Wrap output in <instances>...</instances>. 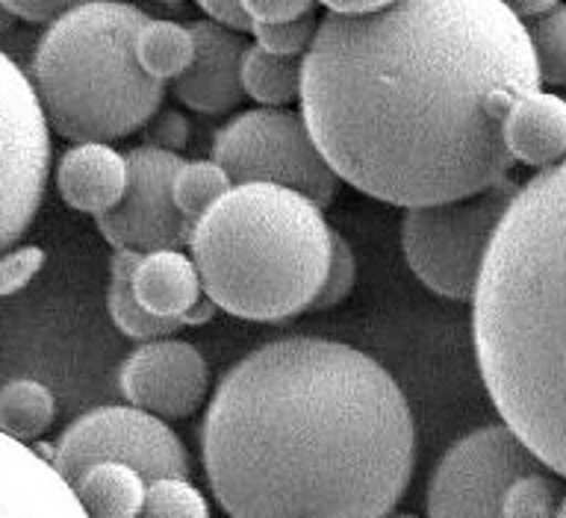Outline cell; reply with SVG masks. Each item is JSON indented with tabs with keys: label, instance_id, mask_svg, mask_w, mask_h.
<instances>
[{
	"label": "cell",
	"instance_id": "6da1fadb",
	"mask_svg": "<svg viewBox=\"0 0 566 518\" xmlns=\"http://www.w3.org/2000/svg\"><path fill=\"white\" fill-rule=\"evenodd\" d=\"M531 88L528 33L499 0H392L318 21L298 101L339 183L410 210L511 180L502 121Z\"/></svg>",
	"mask_w": 566,
	"mask_h": 518
},
{
	"label": "cell",
	"instance_id": "7a4b0ae2",
	"mask_svg": "<svg viewBox=\"0 0 566 518\" xmlns=\"http://www.w3.org/2000/svg\"><path fill=\"white\" fill-rule=\"evenodd\" d=\"M201 454L230 518H387L413 477V413L369 353L290 336L221 378Z\"/></svg>",
	"mask_w": 566,
	"mask_h": 518
},
{
	"label": "cell",
	"instance_id": "3957f363",
	"mask_svg": "<svg viewBox=\"0 0 566 518\" xmlns=\"http://www.w3.org/2000/svg\"><path fill=\"white\" fill-rule=\"evenodd\" d=\"M564 162L522 183L495 228L472 289L478 369L507 431L566 475L564 442Z\"/></svg>",
	"mask_w": 566,
	"mask_h": 518
},
{
	"label": "cell",
	"instance_id": "277c9868",
	"mask_svg": "<svg viewBox=\"0 0 566 518\" xmlns=\"http://www.w3.org/2000/svg\"><path fill=\"white\" fill-rule=\"evenodd\" d=\"M189 247L212 307L277 325L307 313L316 298L331 260V224L292 189L239 183L195 221Z\"/></svg>",
	"mask_w": 566,
	"mask_h": 518
},
{
	"label": "cell",
	"instance_id": "5b68a950",
	"mask_svg": "<svg viewBox=\"0 0 566 518\" xmlns=\"http://www.w3.org/2000/svg\"><path fill=\"white\" fill-rule=\"evenodd\" d=\"M148 18L122 0H88L48 24L30 68L48 130L69 141H113L145 127L166 97L133 56V35Z\"/></svg>",
	"mask_w": 566,
	"mask_h": 518
},
{
	"label": "cell",
	"instance_id": "8992f818",
	"mask_svg": "<svg viewBox=\"0 0 566 518\" xmlns=\"http://www.w3.org/2000/svg\"><path fill=\"white\" fill-rule=\"evenodd\" d=\"M520 183H504L458 201L410 207L401 221V247L410 272L449 300H469L478 268Z\"/></svg>",
	"mask_w": 566,
	"mask_h": 518
},
{
	"label": "cell",
	"instance_id": "52a82bcc",
	"mask_svg": "<svg viewBox=\"0 0 566 518\" xmlns=\"http://www.w3.org/2000/svg\"><path fill=\"white\" fill-rule=\"evenodd\" d=\"M212 162L230 183H274L304 194L325 210L339 194L331 171L301 113L290 106H256L230 118L212 139Z\"/></svg>",
	"mask_w": 566,
	"mask_h": 518
},
{
	"label": "cell",
	"instance_id": "ba28073f",
	"mask_svg": "<svg viewBox=\"0 0 566 518\" xmlns=\"http://www.w3.org/2000/svg\"><path fill=\"white\" fill-rule=\"evenodd\" d=\"M51 154V130L33 83L0 51V254L33 224L48 189Z\"/></svg>",
	"mask_w": 566,
	"mask_h": 518
},
{
	"label": "cell",
	"instance_id": "9c48e42d",
	"mask_svg": "<svg viewBox=\"0 0 566 518\" xmlns=\"http://www.w3.org/2000/svg\"><path fill=\"white\" fill-rule=\"evenodd\" d=\"M95 463H124L148 484L163 477L189 480L184 442L163 419L136 406H97L62 431L51 466L65 484H74Z\"/></svg>",
	"mask_w": 566,
	"mask_h": 518
},
{
	"label": "cell",
	"instance_id": "30bf717a",
	"mask_svg": "<svg viewBox=\"0 0 566 518\" xmlns=\"http://www.w3.org/2000/svg\"><path fill=\"white\" fill-rule=\"evenodd\" d=\"M546 466L504 424H490L454 442L428 486V518H502L504 489L525 472Z\"/></svg>",
	"mask_w": 566,
	"mask_h": 518
},
{
	"label": "cell",
	"instance_id": "8fae6325",
	"mask_svg": "<svg viewBox=\"0 0 566 518\" xmlns=\"http://www.w3.org/2000/svg\"><path fill=\"white\" fill-rule=\"evenodd\" d=\"M127 162V189L113 210L97 215L101 236L115 251H163V247L189 245L195 224L177 212L171 201V177L180 168V154L139 145L124 154Z\"/></svg>",
	"mask_w": 566,
	"mask_h": 518
},
{
	"label": "cell",
	"instance_id": "7c38bea8",
	"mask_svg": "<svg viewBox=\"0 0 566 518\" xmlns=\"http://www.w3.org/2000/svg\"><path fill=\"white\" fill-rule=\"evenodd\" d=\"M118 389L130 406L163 422L189 419L207 401L210 371L198 348L180 339L142 342L118 371Z\"/></svg>",
	"mask_w": 566,
	"mask_h": 518
},
{
	"label": "cell",
	"instance_id": "4fadbf2b",
	"mask_svg": "<svg viewBox=\"0 0 566 518\" xmlns=\"http://www.w3.org/2000/svg\"><path fill=\"white\" fill-rule=\"evenodd\" d=\"M189 33L195 39V62L175 83V97L192 113L219 115L233 113L242 101L239 62L245 53V33L228 30L216 21H192Z\"/></svg>",
	"mask_w": 566,
	"mask_h": 518
},
{
	"label": "cell",
	"instance_id": "5bb4252c",
	"mask_svg": "<svg viewBox=\"0 0 566 518\" xmlns=\"http://www.w3.org/2000/svg\"><path fill=\"white\" fill-rule=\"evenodd\" d=\"M0 518H86V512L48 459L0 433Z\"/></svg>",
	"mask_w": 566,
	"mask_h": 518
},
{
	"label": "cell",
	"instance_id": "9a60e30c",
	"mask_svg": "<svg viewBox=\"0 0 566 518\" xmlns=\"http://www.w3.org/2000/svg\"><path fill=\"white\" fill-rule=\"evenodd\" d=\"M130 292L136 304L157 318H186L189 325H203L216 313L210 300L203 298L201 277L192 256H186L177 247L136 256Z\"/></svg>",
	"mask_w": 566,
	"mask_h": 518
},
{
	"label": "cell",
	"instance_id": "2e32d148",
	"mask_svg": "<svg viewBox=\"0 0 566 518\" xmlns=\"http://www.w3.org/2000/svg\"><path fill=\"white\" fill-rule=\"evenodd\" d=\"M56 189L71 210L86 212L92 219L104 215L122 201L127 189L124 154L106 141H77L60 157Z\"/></svg>",
	"mask_w": 566,
	"mask_h": 518
},
{
	"label": "cell",
	"instance_id": "e0dca14e",
	"mask_svg": "<svg viewBox=\"0 0 566 518\" xmlns=\"http://www.w3.org/2000/svg\"><path fill=\"white\" fill-rule=\"evenodd\" d=\"M502 141L513 162L548 168L564 159L566 150V104L560 95L531 88L513 97L502 121Z\"/></svg>",
	"mask_w": 566,
	"mask_h": 518
},
{
	"label": "cell",
	"instance_id": "ac0fdd59",
	"mask_svg": "<svg viewBox=\"0 0 566 518\" xmlns=\"http://www.w3.org/2000/svg\"><path fill=\"white\" fill-rule=\"evenodd\" d=\"M148 480L124 463H95L71 484L86 518H136Z\"/></svg>",
	"mask_w": 566,
	"mask_h": 518
},
{
	"label": "cell",
	"instance_id": "d6986e66",
	"mask_svg": "<svg viewBox=\"0 0 566 518\" xmlns=\"http://www.w3.org/2000/svg\"><path fill=\"white\" fill-rule=\"evenodd\" d=\"M136 251H115L109 260V289H106V309L113 325L122 330L127 339L136 342H154V339H168L177 330L189 327L186 318H157L145 313L136 304L130 292V272L136 263Z\"/></svg>",
	"mask_w": 566,
	"mask_h": 518
},
{
	"label": "cell",
	"instance_id": "ffe728a7",
	"mask_svg": "<svg viewBox=\"0 0 566 518\" xmlns=\"http://www.w3.org/2000/svg\"><path fill=\"white\" fill-rule=\"evenodd\" d=\"M133 56L150 80L166 86L195 62V39L186 24L148 18L133 35Z\"/></svg>",
	"mask_w": 566,
	"mask_h": 518
},
{
	"label": "cell",
	"instance_id": "44dd1931",
	"mask_svg": "<svg viewBox=\"0 0 566 518\" xmlns=\"http://www.w3.org/2000/svg\"><path fill=\"white\" fill-rule=\"evenodd\" d=\"M56 419V398L42 380L12 378L0 387V433L9 440L39 442Z\"/></svg>",
	"mask_w": 566,
	"mask_h": 518
},
{
	"label": "cell",
	"instance_id": "7402d4cb",
	"mask_svg": "<svg viewBox=\"0 0 566 518\" xmlns=\"http://www.w3.org/2000/svg\"><path fill=\"white\" fill-rule=\"evenodd\" d=\"M242 95L260 106H290L301 92V56H274L248 44L239 62Z\"/></svg>",
	"mask_w": 566,
	"mask_h": 518
},
{
	"label": "cell",
	"instance_id": "603a6c76",
	"mask_svg": "<svg viewBox=\"0 0 566 518\" xmlns=\"http://www.w3.org/2000/svg\"><path fill=\"white\" fill-rule=\"evenodd\" d=\"M564 480L548 466L525 472L504 489L502 518H566Z\"/></svg>",
	"mask_w": 566,
	"mask_h": 518
},
{
	"label": "cell",
	"instance_id": "cb8c5ba5",
	"mask_svg": "<svg viewBox=\"0 0 566 518\" xmlns=\"http://www.w3.org/2000/svg\"><path fill=\"white\" fill-rule=\"evenodd\" d=\"M230 186V177L212 159H184L171 177V201L195 224Z\"/></svg>",
	"mask_w": 566,
	"mask_h": 518
},
{
	"label": "cell",
	"instance_id": "d4e9b609",
	"mask_svg": "<svg viewBox=\"0 0 566 518\" xmlns=\"http://www.w3.org/2000/svg\"><path fill=\"white\" fill-rule=\"evenodd\" d=\"M539 86H564L566 83V9L557 3L548 12L525 27Z\"/></svg>",
	"mask_w": 566,
	"mask_h": 518
},
{
	"label": "cell",
	"instance_id": "484cf974",
	"mask_svg": "<svg viewBox=\"0 0 566 518\" xmlns=\"http://www.w3.org/2000/svg\"><path fill=\"white\" fill-rule=\"evenodd\" d=\"M136 518H210V504L192 480L163 477L148 484Z\"/></svg>",
	"mask_w": 566,
	"mask_h": 518
},
{
	"label": "cell",
	"instance_id": "4316f807",
	"mask_svg": "<svg viewBox=\"0 0 566 518\" xmlns=\"http://www.w3.org/2000/svg\"><path fill=\"white\" fill-rule=\"evenodd\" d=\"M316 12H310L292 21H254L248 27V33L254 35L260 51L274 53V56H304L316 35Z\"/></svg>",
	"mask_w": 566,
	"mask_h": 518
},
{
	"label": "cell",
	"instance_id": "83f0119b",
	"mask_svg": "<svg viewBox=\"0 0 566 518\" xmlns=\"http://www.w3.org/2000/svg\"><path fill=\"white\" fill-rule=\"evenodd\" d=\"M354 283H357V260H354V251L348 247V242L331 228V260H327L325 277H322V286H318L316 298H313L310 309L336 307L339 300H345L352 295Z\"/></svg>",
	"mask_w": 566,
	"mask_h": 518
},
{
	"label": "cell",
	"instance_id": "f1b7e54d",
	"mask_svg": "<svg viewBox=\"0 0 566 518\" xmlns=\"http://www.w3.org/2000/svg\"><path fill=\"white\" fill-rule=\"evenodd\" d=\"M44 265V251L35 245L24 247H9L0 254V298L7 295H15L33 281L35 274L42 272Z\"/></svg>",
	"mask_w": 566,
	"mask_h": 518
},
{
	"label": "cell",
	"instance_id": "f546056e",
	"mask_svg": "<svg viewBox=\"0 0 566 518\" xmlns=\"http://www.w3.org/2000/svg\"><path fill=\"white\" fill-rule=\"evenodd\" d=\"M145 145L159 150H171V154H180V150L189 145V121L184 118V113H177V109H163L159 106L157 113L150 115L145 127Z\"/></svg>",
	"mask_w": 566,
	"mask_h": 518
},
{
	"label": "cell",
	"instance_id": "4dcf8cb0",
	"mask_svg": "<svg viewBox=\"0 0 566 518\" xmlns=\"http://www.w3.org/2000/svg\"><path fill=\"white\" fill-rule=\"evenodd\" d=\"M239 9L254 21H292L316 12V0H239Z\"/></svg>",
	"mask_w": 566,
	"mask_h": 518
},
{
	"label": "cell",
	"instance_id": "1f68e13d",
	"mask_svg": "<svg viewBox=\"0 0 566 518\" xmlns=\"http://www.w3.org/2000/svg\"><path fill=\"white\" fill-rule=\"evenodd\" d=\"M88 0H0V9L30 24H51L69 9L83 7Z\"/></svg>",
	"mask_w": 566,
	"mask_h": 518
},
{
	"label": "cell",
	"instance_id": "d6a6232c",
	"mask_svg": "<svg viewBox=\"0 0 566 518\" xmlns=\"http://www.w3.org/2000/svg\"><path fill=\"white\" fill-rule=\"evenodd\" d=\"M198 7L210 15V21L228 27V30H237V33H248L251 21L245 18V12L239 9V0H195Z\"/></svg>",
	"mask_w": 566,
	"mask_h": 518
},
{
	"label": "cell",
	"instance_id": "836d02e7",
	"mask_svg": "<svg viewBox=\"0 0 566 518\" xmlns=\"http://www.w3.org/2000/svg\"><path fill=\"white\" fill-rule=\"evenodd\" d=\"M316 3L327 7V12H334V15H369V12L389 7L392 0H316Z\"/></svg>",
	"mask_w": 566,
	"mask_h": 518
},
{
	"label": "cell",
	"instance_id": "e575fe53",
	"mask_svg": "<svg viewBox=\"0 0 566 518\" xmlns=\"http://www.w3.org/2000/svg\"><path fill=\"white\" fill-rule=\"evenodd\" d=\"M511 15L522 18H539L543 12H548L552 7H557L560 0H499Z\"/></svg>",
	"mask_w": 566,
	"mask_h": 518
},
{
	"label": "cell",
	"instance_id": "d590c367",
	"mask_svg": "<svg viewBox=\"0 0 566 518\" xmlns=\"http://www.w3.org/2000/svg\"><path fill=\"white\" fill-rule=\"evenodd\" d=\"M387 518H419L416 512H389Z\"/></svg>",
	"mask_w": 566,
	"mask_h": 518
},
{
	"label": "cell",
	"instance_id": "8d00e7d4",
	"mask_svg": "<svg viewBox=\"0 0 566 518\" xmlns=\"http://www.w3.org/2000/svg\"><path fill=\"white\" fill-rule=\"evenodd\" d=\"M159 3H166V7L177 9V7H180V3H184V0H159Z\"/></svg>",
	"mask_w": 566,
	"mask_h": 518
}]
</instances>
